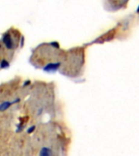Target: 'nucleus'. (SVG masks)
<instances>
[{"mask_svg": "<svg viewBox=\"0 0 139 156\" xmlns=\"http://www.w3.org/2000/svg\"><path fill=\"white\" fill-rule=\"evenodd\" d=\"M66 51L60 49L56 43H43L35 48L30 57L31 64L45 71H55L60 68Z\"/></svg>", "mask_w": 139, "mask_h": 156, "instance_id": "obj_1", "label": "nucleus"}, {"mask_svg": "<svg viewBox=\"0 0 139 156\" xmlns=\"http://www.w3.org/2000/svg\"><path fill=\"white\" fill-rule=\"evenodd\" d=\"M86 52L84 47H75L66 51L59 72L69 78H77L83 73L86 63Z\"/></svg>", "mask_w": 139, "mask_h": 156, "instance_id": "obj_2", "label": "nucleus"}, {"mask_svg": "<svg viewBox=\"0 0 139 156\" xmlns=\"http://www.w3.org/2000/svg\"><path fill=\"white\" fill-rule=\"evenodd\" d=\"M22 40L23 37L21 32L14 28H11L8 32L3 33L1 41V59L3 68L9 66L15 54L19 50Z\"/></svg>", "mask_w": 139, "mask_h": 156, "instance_id": "obj_3", "label": "nucleus"}, {"mask_svg": "<svg viewBox=\"0 0 139 156\" xmlns=\"http://www.w3.org/2000/svg\"><path fill=\"white\" fill-rule=\"evenodd\" d=\"M39 156H52V151L49 147H43L40 151Z\"/></svg>", "mask_w": 139, "mask_h": 156, "instance_id": "obj_4", "label": "nucleus"}]
</instances>
